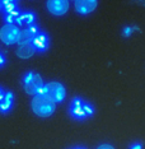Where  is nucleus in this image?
Segmentation results:
<instances>
[{
  "mask_svg": "<svg viewBox=\"0 0 145 149\" xmlns=\"http://www.w3.org/2000/svg\"><path fill=\"white\" fill-rule=\"evenodd\" d=\"M69 113L74 120L84 121L93 116L94 107L89 102H87V101H84L79 97H75L69 106Z\"/></svg>",
  "mask_w": 145,
  "mask_h": 149,
  "instance_id": "f257e3e1",
  "label": "nucleus"
},
{
  "mask_svg": "<svg viewBox=\"0 0 145 149\" xmlns=\"http://www.w3.org/2000/svg\"><path fill=\"white\" fill-rule=\"evenodd\" d=\"M31 107H32V111L37 116L50 117L55 112L56 103L50 100L49 97H46L45 94H36V96H33V98H32Z\"/></svg>",
  "mask_w": 145,
  "mask_h": 149,
  "instance_id": "f03ea898",
  "label": "nucleus"
},
{
  "mask_svg": "<svg viewBox=\"0 0 145 149\" xmlns=\"http://www.w3.org/2000/svg\"><path fill=\"white\" fill-rule=\"evenodd\" d=\"M38 94H45L46 97H49L55 103H60L65 100L66 89L60 82H49L43 86Z\"/></svg>",
  "mask_w": 145,
  "mask_h": 149,
  "instance_id": "7ed1b4c3",
  "label": "nucleus"
},
{
  "mask_svg": "<svg viewBox=\"0 0 145 149\" xmlns=\"http://www.w3.org/2000/svg\"><path fill=\"white\" fill-rule=\"evenodd\" d=\"M22 84L24 91L31 96H36L40 93V91L43 88L45 83L42 80V77L35 72H28L24 74L22 79Z\"/></svg>",
  "mask_w": 145,
  "mask_h": 149,
  "instance_id": "20e7f679",
  "label": "nucleus"
},
{
  "mask_svg": "<svg viewBox=\"0 0 145 149\" xmlns=\"http://www.w3.org/2000/svg\"><path fill=\"white\" fill-rule=\"evenodd\" d=\"M19 35H21V28L17 24H4L0 28V40L8 46L18 43Z\"/></svg>",
  "mask_w": 145,
  "mask_h": 149,
  "instance_id": "39448f33",
  "label": "nucleus"
},
{
  "mask_svg": "<svg viewBox=\"0 0 145 149\" xmlns=\"http://www.w3.org/2000/svg\"><path fill=\"white\" fill-rule=\"evenodd\" d=\"M46 6L52 15L61 17L69 10V0H47Z\"/></svg>",
  "mask_w": 145,
  "mask_h": 149,
  "instance_id": "423d86ee",
  "label": "nucleus"
},
{
  "mask_svg": "<svg viewBox=\"0 0 145 149\" xmlns=\"http://www.w3.org/2000/svg\"><path fill=\"white\" fill-rule=\"evenodd\" d=\"M98 5V0H75V10L82 15L90 14L97 9Z\"/></svg>",
  "mask_w": 145,
  "mask_h": 149,
  "instance_id": "0eeeda50",
  "label": "nucleus"
},
{
  "mask_svg": "<svg viewBox=\"0 0 145 149\" xmlns=\"http://www.w3.org/2000/svg\"><path fill=\"white\" fill-rule=\"evenodd\" d=\"M32 45L35 46L36 52H45L50 47V38L46 32L40 31L32 40Z\"/></svg>",
  "mask_w": 145,
  "mask_h": 149,
  "instance_id": "6e6552de",
  "label": "nucleus"
},
{
  "mask_svg": "<svg viewBox=\"0 0 145 149\" xmlns=\"http://www.w3.org/2000/svg\"><path fill=\"white\" fill-rule=\"evenodd\" d=\"M41 29L40 27L36 24H32V26H28V27H24V28H21V35H19V41L18 43H26V42H32V40L35 38V36L38 33Z\"/></svg>",
  "mask_w": 145,
  "mask_h": 149,
  "instance_id": "1a4fd4ad",
  "label": "nucleus"
},
{
  "mask_svg": "<svg viewBox=\"0 0 145 149\" xmlns=\"http://www.w3.org/2000/svg\"><path fill=\"white\" fill-rule=\"evenodd\" d=\"M35 23H36V14L33 12H22L15 21V24L19 28H24V27L32 26Z\"/></svg>",
  "mask_w": 145,
  "mask_h": 149,
  "instance_id": "9d476101",
  "label": "nucleus"
},
{
  "mask_svg": "<svg viewBox=\"0 0 145 149\" xmlns=\"http://www.w3.org/2000/svg\"><path fill=\"white\" fill-rule=\"evenodd\" d=\"M13 104H14V94L10 91H5L4 97L0 101V113H9L13 108Z\"/></svg>",
  "mask_w": 145,
  "mask_h": 149,
  "instance_id": "9b49d317",
  "label": "nucleus"
},
{
  "mask_svg": "<svg viewBox=\"0 0 145 149\" xmlns=\"http://www.w3.org/2000/svg\"><path fill=\"white\" fill-rule=\"evenodd\" d=\"M36 49L35 46L32 45V42H26V43H21L17 49V56L21 57V59H29L31 56L35 55Z\"/></svg>",
  "mask_w": 145,
  "mask_h": 149,
  "instance_id": "f8f14e48",
  "label": "nucleus"
},
{
  "mask_svg": "<svg viewBox=\"0 0 145 149\" xmlns=\"http://www.w3.org/2000/svg\"><path fill=\"white\" fill-rule=\"evenodd\" d=\"M21 13H22V10L19 9V6H18V8H15V9H13V10H9V12H6V13H3L5 24H15L17 18L19 17Z\"/></svg>",
  "mask_w": 145,
  "mask_h": 149,
  "instance_id": "ddd939ff",
  "label": "nucleus"
},
{
  "mask_svg": "<svg viewBox=\"0 0 145 149\" xmlns=\"http://www.w3.org/2000/svg\"><path fill=\"white\" fill-rule=\"evenodd\" d=\"M130 149H143V144L136 141V143H133L130 145Z\"/></svg>",
  "mask_w": 145,
  "mask_h": 149,
  "instance_id": "4468645a",
  "label": "nucleus"
},
{
  "mask_svg": "<svg viewBox=\"0 0 145 149\" xmlns=\"http://www.w3.org/2000/svg\"><path fill=\"white\" fill-rule=\"evenodd\" d=\"M5 63H6V59H5V56H4V54L3 52H0V68H3L5 65Z\"/></svg>",
  "mask_w": 145,
  "mask_h": 149,
  "instance_id": "2eb2a0df",
  "label": "nucleus"
},
{
  "mask_svg": "<svg viewBox=\"0 0 145 149\" xmlns=\"http://www.w3.org/2000/svg\"><path fill=\"white\" fill-rule=\"evenodd\" d=\"M97 149H114V148L111 144H102V145H99Z\"/></svg>",
  "mask_w": 145,
  "mask_h": 149,
  "instance_id": "dca6fc26",
  "label": "nucleus"
},
{
  "mask_svg": "<svg viewBox=\"0 0 145 149\" xmlns=\"http://www.w3.org/2000/svg\"><path fill=\"white\" fill-rule=\"evenodd\" d=\"M131 31H133V28H130V27H126V28H123V36H130Z\"/></svg>",
  "mask_w": 145,
  "mask_h": 149,
  "instance_id": "f3484780",
  "label": "nucleus"
},
{
  "mask_svg": "<svg viewBox=\"0 0 145 149\" xmlns=\"http://www.w3.org/2000/svg\"><path fill=\"white\" fill-rule=\"evenodd\" d=\"M9 3H18V0H1V5L3 4H9Z\"/></svg>",
  "mask_w": 145,
  "mask_h": 149,
  "instance_id": "a211bd4d",
  "label": "nucleus"
},
{
  "mask_svg": "<svg viewBox=\"0 0 145 149\" xmlns=\"http://www.w3.org/2000/svg\"><path fill=\"white\" fill-rule=\"evenodd\" d=\"M4 94H5V91H4V89H3V88H1V87H0V101H1V100H3V97H4Z\"/></svg>",
  "mask_w": 145,
  "mask_h": 149,
  "instance_id": "6ab92c4d",
  "label": "nucleus"
},
{
  "mask_svg": "<svg viewBox=\"0 0 145 149\" xmlns=\"http://www.w3.org/2000/svg\"><path fill=\"white\" fill-rule=\"evenodd\" d=\"M73 149H85V148H83V147H75V148H73Z\"/></svg>",
  "mask_w": 145,
  "mask_h": 149,
  "instance_id": "aec40b11",
  "label": "nucleus"
},
{
  "mask_svg": "<svg viewBox=\"0 0 145 149\" xmlns=\"http://www.w3.org/2000/svg\"><path fill=\"white\" fill-rule=\"evenodd\" d=\"M0 13H1V0H0Z\"/></svg>",
  "mask_w": 145,
  "mask_h": 149,
  "instance_id": "412c9836",
  "label": "nucleus"
},
{
  "mask_svg": "<svg viewBox=\"0 0 145 149\" xmlns=\"http://www.w3.org/2000/svg\"><path fill=\"white\" fill-rule=\"evenodd\" d=\"M74 1H75V0H74Z\"/></svg>",
  "mask_w": 145,
  "mask_h": 149,
  "instance_id": "4be33fe9",
  "label": "nucleus"
}]
</instances>
